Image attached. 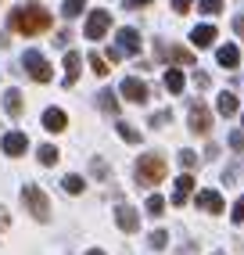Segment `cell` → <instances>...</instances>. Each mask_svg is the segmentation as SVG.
I'll list each match as a JSON object with an SVG mask.
<instances>
[{"label":"cell","mask_w":244,"mask_h":255,"mask_svg":"<svg viewBox=\"0 0 244 255\" xmlns=\"http://www.w3.org/2000/svg\"><path fill=\"white\" fill-rule=\"evenodd\" d=\"M198 158H201V155H194V151H180V165H183V169H194Z\"/></svg>","instance_id":"cell-30"},{"label":"cell","mask_w":244,"mask_h":255,"mask_svg":"<svg viewBox=\"0 0 244 255\" xmlns=\"http://www.w3.org/2000/svg\"><path fill=\"white\" fill-rule=\"evenodd\" d=\"M119 137H122V140H129V144H140V133H136L129 123H119Z\"/></svg>","instance_id":"cell-27"},{"label":"cell","mask_w":244,"mask_h":255,"mask_svg":"<svg viewBox=\"0 0 244 255\" xmlns=\"http://www.w3.org/2000/svg\"><path fill=\"white\" fill-rule=\"evenodd\" d=\"M115 50H119L122 58H126V54H140V32H136V29H119Z\"/></svg>","instance_id":"cell-9"},{"label":"cell","mask_w":244,"mask_h":255,"mask_svg":"<svg viewBox=\"0 0 244 255\" xmlns=\"http://www.w3.org/2000/svg\"><path fill=\"white\" fill-rule=\"evenodd\" d=\"M43 129H47V133L68 129V115H65L61 108H47V112H43Z\"/></svg>","instance_id":"cell-15"},{"label":"cell","mask_w":244,"mask_h":255,"mask_svg":"<svg viewBox=\"0 0 244 255\" xmlns=\"http://www.w3.org/2000/svg\"><path fill=\"white\" fill-rule=\"evenodd\" d=\"M0 147H4V155H7V158H18V155H25V151H29V137H25L22 129H11V133H4Z\"/></svg>","instance_id":"cell-8"},{"label":"cell","mask_w":244,"mask_h":255,"mask_svg":"<svg viewBox=\"0 0 244 255\" xmlns=\"http://www.w3.org/2000/svg\"><path fill=\"white\" fill-rule=\"evenodd\" d=\"M216 58H219L223 69H234V65L241 61V50H237L234 43H226V47H219V50H216Z\"/></svg>","instance_id":"cell-17"},{"label":"cell","mask_w":244,"mask_h":255,"mask_svg":"<svg viewBox=\"0 0 244 255\" xmlns=\"http://www.w3.org/2000/svg\"><path fill=\"white\" fill-rule=\"evenodd\" d=\"M83 11H86V0H65V7H61L65 18H79Z\"/></svg>","instance_id":"cell-24"},{"label":"cell","mask_w":244,"mask_h":255,"mask_svg":"<svg viewBox=\"0 0 244 255\" xmlns=\"http://www.w3.org/2000/svg\"><path fill=\"white\" fill-rule=\"evenodd\" d=\"M90 169H94V176H101V180L108 176V165H104L101 158H94V162H90Z\"/></svg>","instance_id":"cell-31"},{"label":"cell","mask_w":244,"mask_h":255,"mask_svg":"<svg viewBox=\"0 0 244 255\" xmlns=\"http://www.w3.org/2000/svg\"><path fill=\"white\" fill-rule=\"evenodd\" d=\"M97 108L108 112V115H115V112H119V97H115V90H101V94H97Z\"/></svg>","instance_id":"cell-19"},{"label":"cell","mask_w":244,"mask_h":255,"mask_svg":"<svg viewBox=\"0 0 244 255\" xmlns=\"http://www.w3.org/2000/svg\"><path fill=\"white\" fill-rule=\"evenodd\" d=\"M90 69H94V76H108V72H112V69H108V58H101L97 50L90 54Z\"/></svg>","instance_id":"cell-26"},{"label":"cell","mask_w":244,"mask_h":255,"mask_svg":"<svg viewBox=\"0 0 244 255\" xmlns=\"http://www.w3.org/2000/svg\"><path fill=\"white\" fill-rule=\"evenodd\" d=\"M219 112H223V115H234V112H237V97H234L230 90L219 94Z\"/></svg>","instance_id":"cell-25"},{"label":"cell","mask_w":244,"mask_h":255,"mask_svg":"<svg viewBox=\"0 0 244 255\" xmlns=\"http://www.w3.org/2000/svg\"><path fill=\"white\" fill-rule=\"evenodd\" d=\"M147 216H165V198L162 194H147Z\"/></svg>","instance_id":"cell-22"},{"label":"cell","mask_w":244,"mask_h":255,"mask_svg":"<svg viewBox=\"0 0 244 255\" xmlns=\"http://www.w3.org/2000/svg\"><path fill=\"white\" fill-rule=\"evenodd\" d=\"M234 223H244V198H237V205H234Z\"/></svg>","instance_id":"cell-32"},{"label":"cell","mask_w":244,"mask_h":255,"mask_svg":"<svg viewBox=\"0 0 244 255\" xmlns=\"http://www.w3.org/2000/svg\"><path fill=\"white\" fill-rule=\"evenodd\" d=\"M230 144H234L237 151H244V133H230Z\"/></svg>","instance_id":"cell-35"},{"label":"cell","mask_w":244,"mask_h":255,"mask_svg":"<svg viewBox=\"0 0 244 255\" xmlns=\"http://www.w3.org/2000/svg\"><path fill=\"white\" fill-rule=\"evenodd\" d=\"M198 7H201L205 14H219V11H223V0H198Z\"/></svg>","instance_id":"cell-28"},{"label":"cell","mask_w":244,"mask_h":255,"mask_svg":"<svg viewBox=\"0 0 244 255\" xmlns=\"http://www.w3.org/2000/svg\"><path fill=\"white\" fill-rule=\"evenodd\" d=\"M187 112H190V133L205 137V133H208V126H212V115H208L205 101H201V97H194V101L187 105Z\"/></svg>","instance_id":"cell-5"},{"label":"cell","mask_w":244,"mask_h":255,"mask_svg":"<svg viewBox=\"0 0 244 255\" xmlns=\"http://www.w3.org/2000/svg\"><path fill=\"white\" fill-rule=\"evenodd\" d=\"M112 29V14L108 11H90V18H86V40H104V32Z\"/></svg>","instance_id":"cell-7"},{"label":"cell","mask_w":244,"mask_h":255,"mask_svg":"<svg viewBox=\"0 0 244 255\" xmlns=\"http://www.w3.org/2000/svg\"><path fill=\"white\" fill-rule=\"evenodd\" d=\"M165 90L169 94H183V72L180 69H169L165 72Z\"/></svg>","instance_id":"cell-20"},{"label":"cell","mask_w":244,"mask_h":255,"mask_svg":"<svg viewBox=\"0 0 244 255\" xmlns=\"http://www.w3.org/2000/svg\"><path fill=\"white\" fill-rule=\"evenodd\" d=\"M7 227H11V212H7L4 205H0V234H4Z\"/></svg>","instance_id":"cell-33"},{"label":"cell","mask_w":244,"mask_h":255,"mask_svg":"<svg viewBox=\"0 0 244 255\" xmlns=\"http://www.w3.org/2000/svg\"><path fill=\"white\" fill-rule=\"evenodd\" d=\"M79 72H83V54L79 50H68L65 54V87H76Z\"/></svg>","instance_id":"cell-14"},{"label":"cell","mask_w":244,"mask_h":255,"mask_svg":"<svg viewBox=\"0 0 244 255\" xmlns=\"http://www.w3.org/2000/svg\"><path fill=\"white\" fill-rule=\"evenodd\" d=\"M7 25L22 36H36V32H47L50 29V11L43 4H22L7 14Z\"/></svg>","instance_id":"cell-1"},{"label":"cell","mask_w":244,"mask_h":255,"mask_svg":"<svg viewBox=\"0 0 244 255\" xmlns=\"http://www.w3.org/2000/svg\"><path fill=\"white\" fill-rule=\"evenodd\" d=\"M61 187H65V194H83V191H86V180H83V176H65Z\"/></svg>","instance_id":"cell-23"},{"label":"cell","mask_w":244,"mask_h":255,"mask_svg":"<svg viewBox=\"0 0 244 255\" xmlns=\"http://www.w3.org/2000/svg\"><path fill=\"white\" fill-rule=\"evenodd\" d=\"M22 205H25V212H29L32 219H40V223H47V219H50V198L40 191L36 183H25V187H22Z\"/></svg>","instance_id":"cell-2"},{"label":"cell","mask_w":244,"mask_h":255,"mask_svg":"<svg viewBox=\"0 0 244 255\" xmlns=\"http://www.w3.org/2000/svg\"><path fill=\"white\" fill-rule=\"evenodd\" d=\"M162 180H165V158L162 155H140V162H136V183L154 187Z\"/></svg>","instance_id":"cell-3"},{"label":"cell","mask_w":244,"mask_h":255,"mask_svg":"<svg viewBox=\"0 0 244 255\" xmlns=\"http://www.w3.org/2000/svg\"><path fill=\"white\" fill-rule=\"evenodd\" d=\"M147 241H151V248H165V245H169V234H165V230H154Z\"/></svg>","instance_id":"cell-29"},{"label":"cell","mask_w":244,"mask_h":255,"mask_svg":"<svg viewBox=\"0 0 244 255\" xmlns=\"http://www.w3.org/2000/svg\"><path fill=\"white\" fill-rule=\"evenodd\" d=\"M36 155H40V165H58V155H61V151H58L54 144H43Z\"/></svg>","instance_id":"cell-21"},{"label":"cell","mask_w":244,"mask_h":255,"mask_svg":"<svg viewBox=\"0 0 244 255\" xmlns=\"http://www.w3.org/2000/svg\"><path fill=\"white\" fill-rule=\"evenodd\" d=\"M119 90H122V97H126V101H133V105H144V101H147V87H144L140 79H133V76L122 79Z\"/></svg>","instance_id":"cell-12"},{"label":"cell","mask_w":244,"mask_h":255,"mask_svg":"<svg viewBox=\"0 0 244 255\" xmlns=\"http://www.w3.org/2000/svg\"><path fill=\"white\" fill-rule=\"evenodd\" d=\"M4 112H7L11 119H18V115L25 112V101H22V90H14V87H11V90L4 94Z\"/></svg>","instance_id":"cell-16"},{"label":"cell","mask_w":244,"mask_h":255,"mask_svg":"<svg viewBox=\"0 0 244 255\" xmlns=\"http://www.w3.org/2000/svg\"><path fill=\"white\" fill-rule=\"evenodd\" d=\"M194 183H198V180H194V176H190V173H180V180H176V187H172V205H180V209H183V205H187V201H190V198H194Z\"/></svg>","instance_id":"cell-10"},{"label":"cell","mask_w":244,"mask_h":255,"mask_svg":"<svg viewBox=\"0 0 244 255\" xmlns=\"http://www.w3.org/2000/svg\"><path fill=\"white\" fill-rule=\"evenodd\" d=\"M190 40H194V47H212V40H216V25H198L194 32H190Z\"/></svg>","instance_id":"cell-18"},{"label":"cell","mask_w":244,"mask_h":255,"mask_svg":"<svg viewBox=\"0 0 244 255\" xmlns=\"http://www.w3.org/2000/svg\"><path fill=\"white\" fill-rule=\"evenodd\" d=\"M154 54L172 61V65H187V69H194V50H187V47H172V43H158L154 47Z\"/></svg>","instance_id":"cell-6"},{"label":"cell","mask_w":244,"mask_h":255,"mask_svg":"<svg viewBox=\"0 0 244 255\" xmlns=\"http://www.w3.org/2000/svg\"><path fill=\"white\" fill-rule=\"evenodd\" d=\"M86 255H104V252H101V248H94V252H86Z\"/></svg>","instance_id":"cell-38"},{"label":"cell","mask_w":244,"mask_h":255,"mask_svg":"<svg viewBox=\"0 0 244 255\" xmlns=\"http://www.w3.org/2000/svg\"><path fill=\"white\" fill-rule=\"evenodd\" d=\"M194 205H198L201 212H212V216H216V212H223V194H219V191H198V194H194Z\"/></svg>","instance_id":"cell-13"},{"label":"cell","mask_w":244,"mask_h":255,"mask_svg":"<svg viewBox=\"0 0 244 255\" xmlns=\"http://www.w3.org/2000/svg\"><path fill=\"white\" fill-rule=\"evenodd\" d=\"M122 4H126V7H147L151 0H122Z\"/></svg>","instance_id":"cell-37"},{"label":"cell","mask_w":244,"mask_h":255,"mask_svg":"<svg viewBox=\"0 0 244 255\" xmlns=\"http://www.w3.org/2000/svg\"><path fill=\"white\" fill-rule=\"evenodd\" d=\"M169 4H172V7H176L180 14H187V11H190V4H194V0H169Z\"/></svg>","instance_id":"cell-34"},{"label":"cell","mask_w":244,"mask_h":255,"mask_svg":"<svg viewBox=\"0 0 244 255\" xmlns=\"http://www.w3.org/2000/svg\"><path fill=\"white\" fill-rule=\"evenodd\" d=\"M115 223H119V230L136 234V230H140V216H136L133 205H119V209H115Z\"/></svg>","instance_id":"cell-11"},{"label":"cell","mask_w":244,"mask_h":255,"mask_svg":"<svg viewBox=\"0 0 244 255\" xmlns=\"http://www.w3.org/2000/svg\"><path fill=\"white\" fill-rule=\"evenodd\" d=\"M234 32H237V36L244 40V14H241V18H234Z\"/></svg>","instance_id":"cell-36"},{"label":"cell","mask_w":244,"mask_h":255,"mask_svg":"<svg viewBox=\"0 0 244 255\" xmlns=\"http://www.w3.org/2000/svg\"><path fill=\"white\" fill-rule=\"evenodd\" d=\"M22 69L29 72V79H36V83H50V79H54V72H50V65H47V58L40 54V50H25V54H22Z\"/></svg>","instance_id":"cell-4"}]
</instances>
